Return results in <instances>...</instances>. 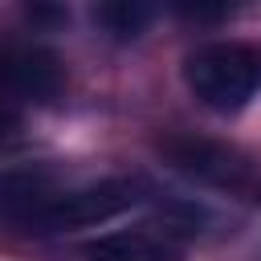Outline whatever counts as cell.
Instances as JSON below:
<instances>
[{
    "label": "cell",
    "mask_w": 261,
    "mask_h": 261,
    "mask_svg": "<svg viewBox=\"0 0 261 261\" xmlns=\"http://www.w3.org/2000/svg\"><path fill=\"white\" fill-rule=\"evenodd\" d=\"M192 98L216 114H237L261 90V49L245 41H204L184 57Z\"/></svg>",
    "instance_id": "obj_1"
},
{
    "label": "cell",
    "mask_w": 261,
    "mask_h": 261,
    "mask_svg": "<svg viewBox=\"0 0 261 261\" xmlns=\"http://www.w3.org/2000/svg\"><path fill=\"white\" fill-rule=\"evenodd\" d=\"M139 200L143 196H139V184L135 179H94V184H82V188H69V192L41 196L20 220L29 228H37V232L94 228V224H106V220L122 216Z\"/></svg>",
    "instance_id": "obj_2"
},
{
    "label": "cell",
    "mask_w": 261,
    "mask_h": 261,
    "mask_svg": "<svg viewBox=\"0 0 261 261\" xmlns=\"http://www.w3.org/2000/svg\"><path fill=\"white\" fill-rule=\"evenodd\" d=\"M159 155H163L175 171H184V175H192V179H200V184H212V188H232V192H241V188L253 184V159H249L245 151L228 147V143H216V139L167 135V139H159Z\"/></svg>",
    "instance_id": "obj_3"
},
{
    "label": "cell",
    "mask_w": 261,
    "mask_h": 261,
    "mask_svg": "<svg viewBox=\"0 0 261 261\" xmlns=\"http://www.w3.org/2000/svg\"><path fill=\"white\" fill-rule=\"evenodd\" d=\"M86 261H184V245L163 228H118L82 249Z\"/></svg>",
    "instance_id": "obj_4"
},
{
    "label": "cell",
    "mask_w": 261,
    "mask_h": 261,
    "mask_svg": "<svg viewBox=\"0 0 261 261\" xmlns=\"http://www.w3.org/2000/svg\"><path fill=\"white\" fill-rule=\"evenodd\" d=\"M0 86L24 98H53L61 90V65L45 49H4L0 45Z\"/></svg>",
    "instance_id": "obj_5"
},
{
    "label": "cell",
    "mask_w": 261,
    "mask_h": 261,
    "mask_svg": "<svg viewBox=\"0 0 261 261\" xmlns=\"http://www.w3.org/2000/svg\"><path fill=\"white\" fill-rule=\"evenodd\" d=\"M151 20H155V8L151 4H139V0H106V4H94V24L102 33H110L114 41H135Z\"/></svg>",
    "instance_id": "obj_6"
},
{
    "label": "cell",
    "mask_w": 261,
    "mask_h": 261,
    "mask_svg": "<svg viewBox=\"0 0 261 261\" xmlns=\"http://www.w3.org/2000/svg\"><path fill=\"white\" fill-rule=\"evenodd\" d=\"M20 130H24L20 110H16L12 102H4V98H0V147H12V143L20 139Z\"/></svg>",
    "instance_id": "obj_7"
}]
</instances>
